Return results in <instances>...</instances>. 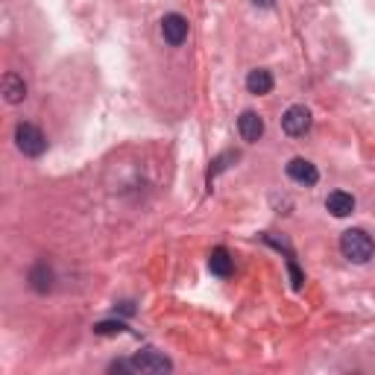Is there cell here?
I'll list each match as a JSON object with an SVG mask.
<instances>
[{"mask_svg":"<svg viewBox=\"0 0 375 375\" xmlns=\"http://www.w3.org/2000/svg\"><path fill=\"white\" fill-rule=\"evenodd\" d=\"M229 161H237V153L235 149H229V153H223V156H217L214 161H211V167H208V185H211V179L217 176V173H223L229 167Z\"/></svg>","mask_w":375,"mask_h":375,"instance_id":"5bb4252c","label":"cell"},{"mask_svg":"<svg viewBox=\"0 0 375 375\" xmlns=\"http://www.w3.org/2000/svg\"><path fill=\"white\" fill-rule=\"evenodd\" d=\"M129 326L123 320H103V322H94V334L100 337H111V334H127Z\"/></svg>","mask_w":375,"mask_h":375,"instance_id":"4fadbf2b","label":"cell"},{"mask_svg":"<svg viewBox=\"0 0 375 375\" xmlns=\"http://www.w3.org/2000/svg\"><path fill=\"white\" fill-rule=\"evenodd\" d=\"M326 208L334 217H349L355 211V196L346 194V191H331L329 199H326Z\"/></svg>","mask_w":375,"mask_h":375,"instance_id":"9c48e42d","label":"cell"},{"mask_svg":"<svg viewBox=\"0 0 375 375\" xmlns=\"http://www.w3.org/2000/svg\"><path fill=\"white\" fill-rule=\"evenodd\" d=\"M30 287L35 293H47L53 287V270L47 267V261H39L33 270H30Z\"/></svg>","mask_w":375,"mask_h":375,"instance_id":"8fae6325","label":"cell"},{"mask_svg":"<svg viewBox=\"0 0 375 375\" xmlns=\"http://www.w3.org/2000/svg\"><path fill=\"white\" fill-rule=\"evenodd\" d=\"M311 123H314V118H311V111L305 106H291L282 115V129L291 135V138H302V135H308Z\"/></svg>","mask_w":375,"mask_h":375,"instance_id":"277c9868","label":"cell"},{"mask_svg":"<svg viewBox=\"0 0 375 375\" xmlns=\"http://www.w3.org/2000/svg\"><path fill=\"white\" fill-rule=\"evenodd\" d=\"M287 273H291V284H293V291H302V284H305V273L299 270V264H296V258H293V255H287Z\"/></svg>","mask_w":375,"mask_h":375,"instance_id":"9a60e30c","label":"cell"},{"mask_svg":"<svg viewBox=\"0 0 375 375\" xmlns=\"http://www.w3.org/2000/svg\"><path fill=\"white\" fill-rule=\"evenodd\" d=\"M15 144L24 156H30V158H39L44 149H47V135L35 127V123H18L15 127Z\"/></svg>","mask_w":375,"mask_h":375,"instance_id":"7a4b0ae2","label":"cell"},{"mask_svg":"<svg viewBox=\"0 0 375 375\" xmlns=\"http://www.w3.org/2000/svg\"><path fill=\"white\" fill-rule=\"evenodd\" d=\"M237 132H241L244 141H258L261 135H264V118H261L258 111H244V115L237 118Z\"/></svg>","mask_w":375,"mask_h":375,"instance_id":"ba28073f","label":"cell"},{"mask_svg":"<svg viewBox=\"0 0 375 375\" xmlns=\"http://www.w3.org/2000/svg\"><path fill=\"white\" fill-rule=\"evenodd\" d=\"M129 364H132V372H149V375L173 369V360L165 358L161 352H156V349H141V352H135L129 358Z\"/></svg>","mask_w":375,"mask_h":375,"instance_id":"3957f363","label":"cell"},{"mask_svg":"<svg viewBox=\"0 0 375 375\" xmlns=\"http://www.w3.org/2000/svg\"><path fill=\"white\" fill-rule=\"evenodd\" d=\"M232 267H235V261H232V255H229L223 246H217L214 253L208 255V270L214 273V276H220V279L232 276Z\"/></svg>","mask_w":375,"mask_h":375,"instance_id":"7c38bea8","label":"cell"},{"mask_svg":"<svg viewBox=\"0 0 375 375\" xmlns=\"http://www.w3.org/2000/svg\"><path fill=\"white\" fill-rule=\"evenodd\" d=\"M253 3H255V6H264V9H270L273 3H276V0H253Z\"/></svg>","mask_w":375,"mask_h":375,"instance_id":"e0dca14e","label":"cell"},{"mask_svg":"<svg viewBox=\"0 0 375 375\" xmlns=\"http://www.w3.org/2000/svg\"><path fill=\"white\" fill-rule=\"evenodd\" d=\"M273 73L270 71H264V68H258V71H249V77H246V89H249V94H255V97H261V94H270L273 91Z\"/></svg>","mask_w":375,"mask_h":375,"instance_id":"30bf717a","label":"cell"},{"mask_svg":"<svg viewBox=\"0 0 375 375\" xmlns=\"http://www.w3.org/2000/svg\"><path fill=\"white\" fill-rule=\"evenodd\" d=\"M287 176L299 185H317L320 182V170L311 165L308 158H291L287 161Z\"/></svg>","mask_w":375,"mask_h":375,"instance_id":"8992f818","label":"cell"},{"mask_svg":"<svg viewBox=\"0 0 375 375\" xmlns=\"http://www.w3.org/2000/svg\"><path fill=\"white\" fill-rule=\"evenodd\" d=\"M340 253H343V258L352 261V264H367L375 255V244L364 229H346L340 235Z\"/></svg>","mask_w":375,"mask_h":375,"instance_id":"6da1fadb","label":"cell"},{"mask_svg":"<svg viewBox=\"0 0 375 375\" xmlns=\"http://www.w3.org/2000/svg\"><path fill=\"white\" fill-rule=\"evenodd\" d=\"M118 311H120V314H127V317H129V314H135V305H132V302H120V305H118Z\"/></svg>","mask_w":375,"mask_h":375,"instance_id":"2e32d148","label":"cell"},{"mask_svg":"<svg viewBox=\"0 0 375 375\" xmlns=\"http://www.w3.org/2000/svg\"><path fill=\"white\" fill-rule=\"evenodd\" d=\"M24 97H27V82H24V77L15 71H6L3 73V100L9 106H18V103H24Z\"/></svg>","mask_w":375,"mask_h":375,"instance_id":"52a82bcc","label":"cell"},{"mask_svg":"<svg viewBox=\"0 0 375 375\" xmlns=\"http://www.w3.org/2000/svg\"><path fill=\"white\" fill-rule=\"evenodd\" d=\"M161 39L170 47H179L188 39V18H182L179 12H170V15L161 18Z\"/></svg>","mask_w":375,"mask_h":375,"instance_id":"5b68a950","label":"cell"}]
</instances>
